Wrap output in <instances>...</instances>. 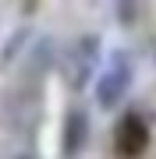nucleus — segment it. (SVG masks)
Instances as JSON below:
<instances>
[{"label":"nucleus","mask_w":156,"mask_h":159,"mask_svg":"<svg viewBox=\"0 0 156 159\" xmlns=\"http://www.w3.org/2000/svg\"><path fill=\"white\" fill-rule=\"evenodd\" d=\"M99 64V35H75V39L68 43V50L60 53V78L64 85H68L71 92L85 89V81L92 78Z\"/></svg>","instance_id":"f257e3e1"},{"label":"nucleus","mask_w":156,"mask_h":159,"mask_svg":"<svg viewBox=\"0 0 156 159\" xmlns=\"http://www.w3.org/2000/svg\"><path fill=\"white\" fill-rule=\"evenodd\" d=\"M43 113V89L39 81H18V85L7 92V106H4V124L18 131V134H29L39 124Z\"/></svg>","instance_id":"f03ea898"},{"label":"nucleus","mask_w":156,"mask_h":159,"mask_svg":"<svg viewBox=\"0 0 156 159\" xmlns=\"http://www.w3.org/2000/svg\"><path fill=\"white\" fill-rule=\"evenodd\" d=\"M131 78H135L131 53H128V50H114L110 64L103 67V74H99V81H96V106L99 110H114L117 102L128 96Z\"/></svg>","instance_id":"7ed1b4c3"},{"label":"nucleus","mask_w":156,"mask_h":159,"mask_svg":"<svg viewBox=\"0 0 156 159\" xmlns=\"http://www.w3.org/2000/svg\"><path fill=\"white\" fill-rule=\"evenodd\" d=\"M114 148L124 159H139L145 148H149V124L139 110H128V113L117 120L114 127Z\"/></svg>","instance_id":"20e7f679"},{"label":"nucleus","mask_w":156,"mask_h":159,"mask_svg":"<svg viewBox=\"0 0 156 159\" xmlns=\"http://www.w3.org/2000/svg\"><path fill=\"white\" fill-rule=\"evenodd\" d=\"M89 131H92L89 127V113L82 106H71L64 113V127H60V152H64V159H78L85 152Z\"/></svg>","instance_id":"39448f33"},{"label":"nucleus","mask_w":156,"mask_h":159,"mask_svg":"<svg viewBox=\"0 0 156 159\" xmlns=\"http://www.w3.org/2000/svg\"><path fill=\"white\" fill-rule=\"evenodd\" d=\"M25 39H29V29H18V32H14V39L7 43V50H4V67H7V64H11L14 57H18V50L25 46Z\"/></svg>","instance_id":"423d86ee"},{"label":"nucleus","mask_w":156,"mask_h":159,"mask_svg":"<svg viewBox=\"0 0 156 159\" xmlns=\"http://www.w3.org/2000/svg\"><path fill=\"white\" fill-rule=\"evenodd\" d=\"M11 159H39V156H32V152H18V156H11Z\"/></svg>","instance_id":"0eeeda50"}]
</instances>
